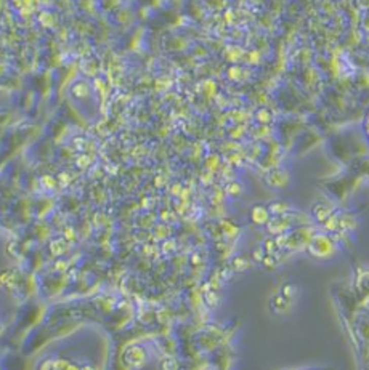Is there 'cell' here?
I'll return each mask as SVG.
<instances>
[{
	"label": "cell",
	"instance_id": "1",
	"mask_svg": "<svg viewBox=\"0 0 369 370\" xmlns=\"http://www.w3.org/2000/svg\"><path fill=\"white\" fill-rule=\"evenodd\" d=\"M307 250H308V253L313 258L327 260V258H331L336 253V244L327 234L315 232V234L312 236V239H310V242H308Z\"/></svg>",
	"mask_w": 369,
	"mask_h": 370
},
{
	"label": "cell",
	"instance_id": "2",
	"mask_svg": "<svg viewBox=\"0 0 369 370\" xmlns=\"http://www.w3.org/2000/svg\"><path fill=\"white\" fill-rule=\"evenodd\" d=\"M290 226H292V223H290L289 213L284 217H271L270 221L267 223V229L275 236L284 234V232H287L290 229Z\"/></svg>",
	"mask_w": 369,
	"mask_h": 370
},
{
	"label": "cell",
	"instance_id": "3",
	"mask_svg": "<svg viewBox=\"0 0 369 370\" xmlns=\"http://www.w3.org/2000/svg\"><path fill=\"white\" fill-rule=\"evenodd\" d=\"M250 218H252V221H254V223H257V225H265L267 226V223L271 218V213H270L268 207L255 205L250 212Z\"/></svg>",
	"mask_w": 369,
	"mask_h": 370
},
{
	"label": "cell",
	"instance_id": "4",
	"mask_svg": "<svg viewBox=\"0 0 369 370\" xmlns=\"http://www.w3.org/2000/svg\"><path fill=\"white\" fill-rule=\"evenodd\" d=\"M334 213V210H333V207H329V205H326V203H315L313 205V209H312V215H313V218L316 220V221H319V223H324L329 217H331Z\"/></svg>",
	"mask_w": 369,
	"mask_h": 370
},
{
	"label": "cell",
	"instance_id": "5",
	"mask_svg": "<svg viewBox=\"0 0 369 370\" xmlns=\"http://www.w3.org/2000/svg\"><path fill=\"white\" fill-rule=\"evenodd\" d=\"M268 184L270 186H273V188H283L287 184L289 181V175L284 172V170H275V172H271L268 175Z\"/></svg>",
	"mask_w": 369,
	"mask_h": 370
},
{
	"label": "cell",
	"instance_id": "6",
	"mask_svg": "<svg viewBox=\"0 0 369 370\" xmlns=\"http://www.w3.org/2000/svg\"><path fill=\"white\" fill-rule=\"evenodd\" d=\"M268 210H270V213L273 217H284V215H287V213L290 212V205L287 202H281V200H278V202H273V203H270L268 205Z\"/></svg>",
	"mask_w": 369,
	"mask_h": 370
},
{
	"label": "cell",
	"instance_id": "7",
	"mask_svg": "<svg viewBox=\"0 0 369 370\" xmlns=\"http://www.w3.org/2000/svg\"><path fill=\"white\" fill-rule=\"evenodd\" d=\"M290 306H292V301L281 294L271 298V308H273V311H287Z\"/></svg>",
	"mask_w": 369,
	"mask_h": 370
},
{
	"label": "cell",
	"instance_id": "8",
	"mask_svg": "<svg viewBox=\"0 0 369 370\" xmlns=\"http://www.w3.org/2000/svg\"><path fill=\"white\" fill-rule=\"evenodd\" d=\"M356 228V220L350 215L339 217V231H352Z\"/></svg>",
	"mask_w": 369,
	"mask_h": 370
},
{
	"label": "cell",
	"instance_id": "9",
	"mask_svg": "<svg viewBox=\"0 0 369 370\" xmlns=\"http://www.w3.org/2000/svg\"><path fill=\"white\" fill-rule=\"evenodd\" d=\"M296 294H297V289H296L292 284H286V285L281 287V295H284V297H286V298H289L290 301L294 300Z\"/></svg>",
	"mask_w": 369,
	"mask_h": 370
},
{
	"label": "cell",
	"instance_id": "10",
	"mask_svg": "<svg viewBox=\"0 0 369 370\" xmlns=\"http://www.w3.org/2000/svg\"><path fill=\"white\" fill-rule=\"evenodd\" d=\"M265 255H267V253H265L264 247H260V249L254 250V260H255V261H259V263H262V261H264Z\"/></svg>",
	"mask_w": 369,
	"mask_h": 370
}]
</instances>
